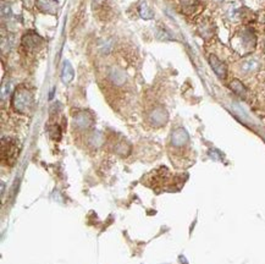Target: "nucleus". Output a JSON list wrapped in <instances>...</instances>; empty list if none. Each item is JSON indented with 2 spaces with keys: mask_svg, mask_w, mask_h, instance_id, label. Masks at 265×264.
Listing matches in <instances>:
<instances>
[{
  "mask_svg": "<svg viewBox=\"0 0 265 264\" xmlns=\"http://www.w3.org/2000/svg\"><path fill=\"white\" fill-rule=\"evenodd\" d=\"M13 107L17 113L28 114L33 108V95L28 88L20 86L13 96Z\"/></svg>",
  "mask_w": 265,
  "mask_h": 264,
  "instance_id": "obj_1",
  "label": "nucleus"
},
{
  "mask_svg": "<svg viewBox=\"0 0 265 264\" xmlns=\"http://www.w3.org/2000/svg\"><path fill=\"white\" fill-rule=\"evenodd\" d=\"M188 143H190V136L184 127H178L176 130H173L171 137H170V144L173 150H185L186 147H188Z\"/></svg>",
  "mask_w": 265,
  "mask_h": 264,
  "instance_id": "obj_2",
  "label": "nucleus"
},
{
  "mask_svg": "<svg viewBox=\"0 0 265 264\" xmlns=\"http://www.w3.org/2000/svg\"><path fill=\"white\" fill-rule=\"evenodd\" d=\"M94 124L93 115L90 111H80L74 118V130L80 132H88Z\"/></svg>",
  "mask_w": 265,
  "mask_h": 264,
  "instance_id": "obj_3",
  "label": "nucleus"
},
{
  "mask_svg": "<svg viewBox=\"0 0 265 264\" xmlns=\"http://www.w3.org/2000/svg\"><path fill=\"white\" fill-rule=\"evenodd\" d=\"M2 153H3V160H7L8 164L13 165V163L16 160L17 153H19V150H17V143L15 139H7V143L3 139V148H2Z\"/></svg>",
  "mask_w": 265,
  "mask_h": 264,
  "instance_id": "obj_4",
  "label": "nucleus"
},
{
  "mask_svg": "<svg viewBox=\"0 0 265 264\" xmlns=\"http://www.w3.org/2000/svg\"><path fill=\"white\" fill-rule=\"evenodd\" d=\"M167 118V111L165 110V108L163 107H155L154 109H152L151 113L148 115V120L151 123V125H153L154 127H160L164 126L166 124Z\"/></svg>",
  "mask_w": 265,
  "mask_h": 264,
  "instance_id": "obj_5",
  "label": "nucleus"
},
{
  "mask_svg": "<svg viewBox=\"0 0 265 264\" xmlns=\"http://www.w3.org/2000/svg\"><path fill=\"white\" fill-rule=\"evenodd\" d=\"M108 78L110 80L112 86L124 87L127 83V75L124 70L117 66H111L108 72Z\"/></svg>",
  "mask_w": 265,
  "mask_h": 264,
  "instance_id": "obj_6",
  "label": "nucleus"
},
{
  "mask_svg": "<svg viewBox=\"0 0 265 264\" xmlns=\"http://www.w3.org/2000/svg\"><path fill=\"white\" fill-rule=\"evenodd\" d=\"M42 43H43V39H42V37H39L37 33L35 32L26 33V35L22 37L23 47L28 50H36L37 48L41 47Z\"/></svg>",
  "mask_w": 265,
  "mask_h": 264,
  "instance_id": "obj_7",
  "label": "nucleus"
},
{
  "mask_svg": "<svg viewBox=\"0 0 265 264\" xmlns=\"http://www.w3.org/2000/svg\"><path fill=\"white\" fill-rule=\"evenodd\" d=\"M36 7L42 13L49 15H56L59 10L56 0H36Z\"/></svg>",
  "mask_w": 265,
  "mask_h": 264,
  "instance_id": "obj_8",
  "label": "nucleus"
},
{
  "mask_svg": "<svg viewBox=\"0 0 265 264\" xmlns=\"http://www.w3.org/2000/svg\"><path fill=\"white\" fill-rule=\"evenodd\" d=\"M208 62L212 66V69L214 70V72L219 76L220 78H226L227 76V68L225 65L224 62H221L218 56L215 55H209Z\"/></svg>",
  "mask_w": 265,
  "mask_h": 264,
  "instance_id": "obj_9",
  "label": "nucleus"
},
{
  "mask_svg": "<svg viewBox=\"0 0 265 264\" xmlns=\"http://www.w3.org/2000/svg\"><path fill=\"white\" fill-rule=\"evenodd\" d=\"M258 69H259V63L255 59L242 60L240 64V71L245 75L252 74V72L257 71Z\"/></svg>",
  "mask_w": 265,
  "mask_h": 264,
  "instance_id": "obj_10",
  "label": "nucleus"
},
{
  "mask_svg": "<svg viewBox=\"0 0 265 264\" xmlns=\"http://www.w3.org/2000/svg\"><path fill=\"white\" fill-rule=\"evenodd\" d=\"M241 41H242V44L245 45V48H254L257 38H255L254 32L251 31V30H245L242 35H241Z\"/></svg>",
  "mask_w": 265,
  "mask_h": 264,
  "instance_id": "obj_11",
  "label": "nucleus"
},
{
  "mask_svg": "<svg viewBox=\"0 0 265 264\" xmlns=\"http://www.w3.org/2000/svg\"><path fill=\"white\" fill-rule=\"evenodd\" d=\"M62 78H63L64 83H69V82L74 78V69H72L71 64H70L69 62L64 63Z\"/></svg>",
  "mask_w": 265,
  "mask_h": 264,
  "instance_id": "obj_12",
  "label": "nucleus"
},
{
  "mask_svg": "<svg viewBox=\"0 0 265 264\" xmlns=\"http://www.w3.org/2000/svg\"><path fill=\"white\" fill-rule=\"evenodd\" d=\"M231 88H232V91L234 93H237L240 97H245L246 93H247V90L246 87L243 86V83L239 80H233L231 82Z\"/></svg>",
  "mask_w": 265,
  "mask_h": 264,
  "instance_id": "obj_13",
  "label": "nucleus"
},
{
  "mask_svg": "<svg viewBox=\"0 0 265 264\" xmlns=\"http://www.w3.org/2000/svg\"><path fill=\"white\" fill-rule=\"evenodd\" d=\"M139 15L144 20H151L153 17V11L148 7L147 3H142L141 4V7H139Z\"/></svg>",
  "mask_w": 265,
  "mask_h": 264,
  "instance_id": "obj_14",
  "label": "nucleus"
},
{
  "mask_svg": "<svg viewBox=\"0 0 265 264\" xmlns=\"http://www.w3.org/2000/svg\"><path fill=\"white\" fill-rule=\"evenodd\" d=\"M212 26H208V25H203L199 27V32L200 35L203 36V38H209L210 36L213 35V30L210 28Z\"/></svg>",
  "mask_w": 265,
  "mask_h": 264,
  "instance_id": "obj_15",
  "label": "nucleus"
},
{
  "mask_svg": "<svg viewBox=\"0 0 265 264\" xmlns=\"http://www.w3.org/2000/svg\"><path fill=\"white\" fill-rule=\"evenodd\" d=\"M184 8H193L196 7L197 0H180Z\"/></svg>",
  "mask_w": 265,
  "mask_h": 264,
  "instance_id": "obj_16",
  "label": "nucleus"
}]
</instances>
